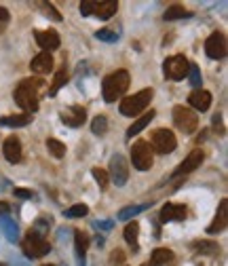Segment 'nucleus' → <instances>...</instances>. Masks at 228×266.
Returning <instances> with one entry per match:
<instances>
[{
  "label": "nucleus",
  "instance_id": "20e7f679",
  "mask_svg": "<svg viewBox=\"0 0 228 266\" xmlns=\"http://www.w3.org/2000/svg\"><path fill=\"white\" fill-rule=\"evenodd\" d=\"M21 247H23V254H26L28 258H43L51 252V245L49 241H46L43 234H38L34 230H30L26 234V239L21 241Z\"/></svg>",
  "mask_w": 228,
  "mask_h": 266
},
{
  "label": "nucleus",
  "instance_id": "a19ab883",
  "mask_svg": "<svg viewBox=\"0 0 228 266\" xmlns=\"http://www.w3.org/2000/svg\"><path fill=\"white\" fill-rule=\"evenodd\" d=\"M11 211V205L9 203H4V201H0V216H6Z\"/></svg>",
  "mask_w": 228,
  "mask_h": 266
},
{
  "label": "nucleus",
  "instance_id": "dca6fc26",
  "mask_svg": "<svg viewBox=\"0 0 228 266\" xmlns=\"http://www.w3.org/2000/svg\"><path fill=\"white\" fill-rule=\"evenodd\" d=\"M188 104H190L194 110L205 112V110H209V106H211V93L205 91V89H196V91H192L190 95H188Z\"/></svg>",
  "mask_w": 228,
  "mask_h": 266
},
{
  "label": "nucleus",
  "instance_id": "37998d69",
  "mask_svg": "<svg viewBox=\"0 0 228 266\" xmlns=\"http://www.w3.org/2000/svg\"><path fill=\"white\" fill-rule=\"evenodd\" d=\"M141 266H152V264H150V262H144V264H141Z\"/></svg>",
  "mask_w": 228,
  "mask_h": 266
},
{
  "label": "nucleus",
  "instance_id": "58836bf2",
  "mask_svg": "<svg viewBox=\"0 0 228 266\" xmlns=\"http://www.w3.org/2000/svg\"><path fill=\"white\" fill-rule=\"evenodd\" d=\"M15 197H19V199H32L34 192L28 190V188H15Z\"/></svg>",
  "mask_w": 228,
  "mask_h": 266
},
{
  "label": "nucleus",
  "instance_id": "5701e85b",
  "mask_svg": "<svg viewBox=\"0 0 228 266\" xmlns=\"http://www.w3.org/2000/svg\"><path fill=\"white\" fill-rule=\"evenodd\" d=\"M174 252L167 247H159L152 252V266H165V264H171L174 262Z\"/></svg>",
  "mask_w": 228,
  "mask_h": 266
},
{
  "label": "nucleus",
  "instance_id": "e433bc0d",
  "mask_svg": "<svg viewBox=\"0 0 228 266\" xmlns=\"http://www.w3.org/2000/svg\"><path fill=\"white\" fill-rule=\"evenodd\" d=\"M9 21H11V15H9V11H6L4 6H0V34H2L4 30L9 28Z\"/></svg>",
  "mask_w": 228,
  "mask_h": 266
},
{
  "label": "nucleus",
  "instance_id": "9d476101",
  "mask_svg": "<svg viewBox=\"0 0 228 266\" xmlns=\"http://www.w3.org/2000/svg\"><path fill=\"white\" fill-rule=\"evenodd\" d=\"M205 53L211 59H222L226 57V36L222 32H214L205 41Z\"/></svg>",
  "mask_w": 228,
  "mask_h": 266
},
{
  "label": "nucleus",
  "instance_id": "bb28decb",
  "mask_svg": "<svg viewBox=\"0 0 228 266\" xmlns=\"http://www.w3.org/2000/svg\"><path fill=\"white\" fill-rule=\"evenodd\" d=\"M66 83H68V70H66V66H64V68L57 70V74H55V78H53V83H51V87H49V97L57 95V91L64 87Z\"/></svg>",
  "mask_w": 228,
  "mask_h": 266
},
{
  "label": "nucleus",
  "instance_id": "f3484780",
  "mask_svg": "<svg viewBox=\"0 0 228 266\" xmlns=\"http://www.w3.org/2000/svg\"><path fill=\"white\" fill-rule=\"evenodd\" d=\"M2 152H4V159L9 163H19L21 161V142L17 135H11L4 139V146H2Z\"/></svg>",
  "mask_w": 228,
  "mask_h": 266
},
{
  "label": "nucleus",
  "instance_id": "6e6552de",
  "mask_svg": "<svg viewBox=\"0 0 228 266\" xmlns=\"http://www.w3.org/2000/svg\"><path fill=\"white\" fill-rule=\"evenodd\" d=\"M150 142H152V146L150 148H154L159 154H169V152H174L176 150V146H178V139H176V135L171 133L169 129H156L152 135H150Z\"/></svg>",
  "mask_w": 228,
  "mask_h": 266
},
{
  "label": "nucleus",
  "instance_id": "a878e982",
  "mask_svg": "<svg viewBox=\"0 0 228 266\" xmlns=\"http://www.w3.org/2000/svg\"><path fill=\"white\" fill-rule=\"evenodd\" d=\"M137 237H139V224L137 222H129L125 226V241L131 245L133 252H137Z\"/></svg>",
  "mask_w": 228,
  "mask_h": 266
},
{
  "label": "nucleus",
  "instance_id": "423d86ee",
  "mask_svg": "<svg viewBox=\"0 0 228 266\" xmlns=\"http://www.w3.org/2000/svg\"><path fill=\"white\" fill-rule=\"evenodd\" d=\"M174 125L182 133L190 135V133H194V129L199 127V116H196V112H192L190 108L176 106L174 108Z\"/></svg>",
  "mask_w": 228,
  "mask_h": 266
},
{
  "label": "nucleus",
  "instance_id": "ddd939ff",
  "mask_svg": "<svg viewBox=\"0 0 228 266\" xmlns=\"http://www.w3.org/2000/svg\"><path fill=\"white\" fill-rule=\"evenodd\" d=\"M186 216H188L186 205L167 203V205H163V209H161V222H180V220H186Z\"/></svg>",
  "mask_w": 228,
  "mask_h": 266
},
{
  "label": "nucleus",
  "instance_id": "c756f323",
  "mask_svg": "<svg viewBox=\"0 0 228 266\" xmlns=\"http://www.w3.org/2000/svg\"><path fill=\"white\" fill-rule=\"evenodd\" d=\"M95 38L97 41H104V43H116L119 41V32H114V30H108V28H101L95 32Z\"/></svg>",
  "mask_w": 228,
  "mask_h": 266
},
{
  "label": "nucleus",
  "instance_id": "c03bdc74",
  "mask_svg": "<svg viewBox=\"0 0 228 266\" xmlns=\"http://www.w3.org/2000/svg\"><path fill=\"white\" fill-rule=\"evenodd\" d=\"M45 266H53V264H45Z\"/></svg>",
  "mask_w": 228,
  "mask_h": 266
},
{
  "label": "nucleus",
  "instance_id": "4c0bfd02",
  "mask_svg": "<svg viewBox=\"0 0 228 266\" xmlns=\"http://www.w3.org/2000/svg\"><path fill=\"white\" fill-rule=\"evenodd\" d=\"M125 262V254L121 252V249H116V252H112V254H110V264H123Z\"/></svg>",
  "mask_w": 228,
  "mask_h": 266
},
{
  "label": "nucleus",
  "instance_id": "473e14b6",
  "mask_svg": "<svg viewBox=\"0 0 228 266\" xmlns=\"http://www.w3.org/2000/svg\"><path fill=\"white\" fill-rule=\"evenodd\" d=\"M89 214V207L83 205V203H78V205H72L70 209H66V218H83Z\"/></svg>",
  "mask_w": 228,
  "mask_h": 266
},
{
  "label": "nucleus",
  "instance_id": "ea45409f",
  "mask_svg": "<svg viewBox=\"0 0 228 266\" xmlns=\"http://www.w3.org/2000/svg\"><path fill=\"white\" fill-rule=\"evenodd\" d=\"M91 4H93V0H85V2H81V13L91 15Z\"/></svg>",
  "mask_w": 228,
  "mask_h": 266
},
{
  "label": "nucleus",
  "instance_id": "393cba45",
  "mask_svg": "<svg viewBox=\"0 0 228 266\" xmlns=\"http://www.w3.org/2000/svg\"><path fill=\"white\" fill-rule=\"evenodd\" d=\"M167 21H174V19H184V17H192V11H188L186 6H182V4H171L167 11H165V15H163Z\"/></svg>",
  "mask_w": 228,
  "mask_h": 266
},
{
  "label": "nucleus",
  "instance_id": "aec40b11",
  "mask_svg": "<svg viewBox=\"0 0 228 266\" xmlns=\"http://www.w3.org/2000/svg\"><path fill=\"white\" fill-rule=\"evenodd\" d=\"M74 247H76L78 266H85V258H87V249H89V234L83 230H76L74 232Z\"/></svg>",
  "mask_w": 228,
  "mask_h": 266
},
{
  "label": "nucleus",
  "instance_id": "6ab92c4d",
  "mask_svg": "<svg viewBox=\"0 0 228 266\" xmlns=\"http://www.w3.org/2000/svg\"><path fill=\"white\" fill-rule=\"evenodd\" d=\"M116 11H119V2H116V0H104V2L91 4V13L97 15L99 19H110Z\"/></svg>",
  "mask_w": 228,
  "mask_h": 266
},
{
  "label": "nucleus",
  "instance_id": "72a5a7b5",
  "mask_svg": "<svg viewBox=\"0 0 228 266\" xmlns=\"http://www.w3.org/2000/svg\"><path fill=\"white\" fill-rule=\"evenodd\" d=\"M188 76H190V85L192 87H201V83H203V78H201V70L196 64H190L188 66Z\"/></svg>",
  "mask_w": 228,
  "mask_h": 266
},
{
  "label": "nucleus",
  "instance_id": "a18cd8bd",
  "mask_svg": "<svg viewBox=\"0 0 228 266\" xmlns=\"http://www.w3.org/2000/svg\"><path fill=\"white\" fill-rule=\"evenodd\" d=\"M0 266H4V264H0Z\"/></svg>",
  "mask_w": 228,
  "mask_h": 266
},
{
  "label": "nucleus",
  "instance_id": "9b49d317",
  "mask_svg": "<svg viewBox=\"0 0 228 266\" xmlns=\"http://www.w3.org/2000/svg\"><path fill=\"white\" fill-rule=\"evenodd\" d=\"M59 119L61 123H66L68 127H83V123L87 121V110L83 106H70L66 110L59 112Z\"/></svg>",
  "mask_w": 228,
  "mask_h": 266
},
{
  "label": "nucleus",
  "instance_id": "4468645a",
  "mask_svg": "<svg viewBox=\"0 0 228 266\" xmlns=\"http://www.w3.org/2000/svg\"><path fill=\"white\" fill-rule=\"evenodd\" d=\"M203 163V152L199 150V148H196V150H192L190 154L186 156L184 159V163L182 165H180L176 171H174V177H178V176H186V174H190V171H194L196 167H199Z\"/></svg>",
  "mask_w": 228,
  "mask_h": 266
},
{
  "label": "nucleus",
  "instance_id": "0eeeda50",
  "mask_svg": "<svg viewBox=\"0 0 228 266\" xmlns=\"http://www.w3.org/2000/svg\"><path fill=\"white\" fill-rule=\"evenodd\" d=\"M188 66H190V61H188L184 55H171V57L165 59L163 72L169 81H182V78H186V74H188Z\"/></svg>",
  "mask_w": 228,
  "mask_h": 266
},
{
  "label": "nucleus",
  "instance_id": "c9c22d12",
  "mask_svg": "<svg viewBox=\"0 0 228 266\" xmlns=\"http://www.w3.org/2000/svg\"><path fill=\"white\" fill-rule=\"evenodd\" d=\"M194 247L199 249V252H203V254H211V256L218 254V245L211 243V241H201V243H194Z\"/></svg>",
  "mask_w": 228,
  "mask_h": 266
},
{
  "label": "nucleus",
  "instance_id": "2f4dec72",
  "mask_svg": "<svg viewBox=\"0 0 228 266\" xmlns=\"http://www.w3.org/2000/svg\"><path fill=\"white\" fill-rule=\"evenodd\" d=\"M106 127H108L106 116H95V119H93V123H91V131L95 133V135H104Z\"/></svg>",
  "mask_w": 228,
  "mask_h": 266
},
{
  "label": "nucleus",
  "instance_id": "f03ea898",
  "mask_svg": "<svg viewBox=\"0 0 228 266\" xmlns=\"http://www.w3.org/2000/svg\"><path fill=\"white\" fill-rule=\"evenodd\" d=\"M129 72L127 70H116V72L108 74L104 78V83H101V93H104V99L108 101V104H112V101H116L121 95H125V91L129 89Z\"/></svg>",
  "mask_w": 228,
  "mask_h": 266
},
{
  "label": "nucleus",
  "instance_id": "4be33fe9",
  "mask_svg": "<svg viewBox=\"0 0 228 266\" xmlns=\"http://www.w3.org/2000/svg\"><path fill=\"white\" fill-rule=\"evenodd\" d=\"M32 123V114H13V116H2L0 119V125L4 127H26V125Z\"/></svg>",
  "mask_w": 228,
  "mask_h": 266
},
{
  "label": "nucleus",
  "instance_id": "f257e3e1",
  "mask_svg": "<svg viewBox=\"0 0 228 266\" xmlns=\"http://www.w3.org/2000/svg\"><path fill=\"white\" fill-rule=\"evenodd\" d=\"M41 81H32V78H26V81L19 83V87L15 89L13 97L15 104L26 114H32L38 110V87H41Z\"/></svg>",
  "mask_w": 228,
  "mask_h": 266
},
{
  "label": "nucleus",
  "instance_id": "f704fd0d",
  "mask_svg": "<svg viewBox=\"0 0 228 266\" xmlns=\"http://www.w3.org/2000/svg\"><path fill=\"white\" fill-rule=\"evenodd\" d=\"M36 6H41V9L45 11V15H49L53 21H61V15L57 13V9H55L51 2H36Z\"/></svg>",
  "mask_w": 228,
  "mask_h": 266
},
{
  "label": "nucleus",
  "instance_id": "f8f14e48",
  "mask_svg": "<svg viewBox=\"0 0 228 266\" xmlns=\"http://www.w3.org/2000/svg\"><path fill=\"white\" fill-rule=\"evenodd\" d=\"M226 226H228V201L222 199V201H220V207H218V214H216V218H214V222L209 224L207 232H209V234L224 232Z\"/></svg>",
  "mask_w": 228,
  "mask_h": 266
},
{
  "label": "nucleus",
  "instance_id": "c85d7f7f",
  "mask_svg": "<svg viewBox=\"0 0 228 266\" xmlns=\"http://www.w3.org/2000/svg\"><path fill=\"white\" fill-rule=\"evenodd\" d=\"M46 148H49V152L55 156V159H61V156L66 154V146L59 142V139H55V137H49L46 139Z\"/></svg>",
  "mask_w": 228,
  "mask_h": 266
},
{
  "label": "nucleus",
  "instance_id": "2eb2a0df",
  "mask_svg": "<svg viewBox=\"0 0 228 266\" xmlns=\"http://www.w3.org/2000/svg\"><path fill=\"white\" fill-rule=\"evenodd\" d=\"M34 38H36V43L41 44L46 53H49V51H55V49H59V44H61L59 34L55 32V30H45V32H36Z\"/></svg>",
  "mask_w": 228,
  "mask_h": 266
},
{
  "label": "nucleus",
  "instance_id": "1a4fd4ad",
  "mask_svg": "<svg viewBox=\"0 0 228 266\" xmlns=\"http://www.w3.org/2000/svg\"><path fill=\"white\" fill-rule=\"evenodd\" d=\"M112 177V182L116 186H125L129 179V165H127V159H125L123 154H114L112 159H110V176Z\"/></svg>",
  "mask_w": 228,
  "mask_h": 266
},
{
  "label": "nucleus",
  "instance_id": "b1692460",
  "mask_svg": "<svg viewBox=\"0 0 228 266\" xmlns=\"http://www.w3.org/2000/svg\"><path fill=\"white\" fill-rule=\"evenodd\" d=\"M154 119V110H150V112H146L144 116H139V119L131 125V127L127 129V137H133V135H137V133L141 131V129H146L148 125H150V121Z\"/></svg>",
  "mask_w": 228,
  "mask_h": 266
},
{
  "label": "nucleus",
  "instance_id": "7ed1b4c3",
  "mask_svg": "<svg viewBox=\"0 0 228 266\" xmlns=\"http://www.w3.org/2000/svg\"><path fill=\"white\" fill-rule=\"evenodd\" d=\"M154 97V91L152 89H141L136 95H129L121 101V114L125 116H137L139 112H144L148 104L152 101Z\"/></svg>",
  "mask_w": 228,
  "mask_h": 266
},
{
  "label": "nucleus",
  "instance_id": "412c9836",
  "mask_svg": "<svg viewBox=\"0 0 228 266\" xmlns=\"http://www.w3.org/2000/svg\"><path fill=\"white\" fill-rule=\"evenodd\" d=\"M0 228L4 230V237L9 239L11 243H15V241H17V237H19V226H17V222H15L9 214H6V216H0Z\"/></svg>",
  "mask_w": 228,
  "mask_h": 266
},
{
  "label": "nucleus",
  "instance_id": "79ce46f5",
  "mask_svg": "<svg viewBox=\"0 0 228 266\" xmlns=\"http://www.w3.org/2000/svg\"><path fill=\"white\" fill-rule=\"evenodd\" d=\"M95 226H97V228H106V230H110V228H112V222H95Z\"/></svg>",
  "mask_w": 228,
  "mask_h": 266
},
{
  "label": "nucleus",
  "instance_id": "39448f33",
  "mask_svg": "<svg viewBox=\"0 0 228 266\" xmlns=\"http://www.w3.org/2000/svg\"><path fill=\"white\" fill-rule=\"evenodd\" d=\"M131 163L139 171H148L152 167V148L146 139H137L131 146Z\"/></svg>",
  "mask_w": 228,
  "mask_h": 266
},
{
  "label": "nucleus",
  "instance_id": "a211bd4d",
  "mask_svg": "<svg viewBox=\"0 0 228 266\" xmlns=\"http://www.w3.org/2000/svg\"><path fill=\"white\" fill-rule=\"evenodd\" d=\"M51 68H53V57H51V53H38V55L30 61V70H32L34 74H46V72H51Z\"/></svg>",
  "mask_w": 228,
  "mask_h": 266
},
{
  "label": "nucleus",
  "instance_id": "7c9ffc66",
  "mask_svg": "<svg viewBox=\"0 0 228 266\" xmlns=\"http://www.w3.org/2000/svg\"><path fill=\"white\" fill-rule=\"evenodd\" d=\"M93 174V177H95V182H97V186L101 190H106L108 188V182H110V177H108V171H104V169H99V167H95L91 171Z\"/></svg>",
  "mask_w": 228,
  "mask_h": 266
},
{
  "label": "nucleus",
  "instance_id": "cd10ccee",
  "mask_svg": "<svg viewBox=\"0 0 228 266\" xmlns=\"http://www.w3.org/2000/svg\"><path fill=\"white\" fill-rule=\"evenodd\" d=\"M150 205H129V207H123L119 211V220H131L133 216H137L139 211H146Z\"/></svg>",
  "mask_w": 228,
  "mask_h": 266
}]
</instances>
